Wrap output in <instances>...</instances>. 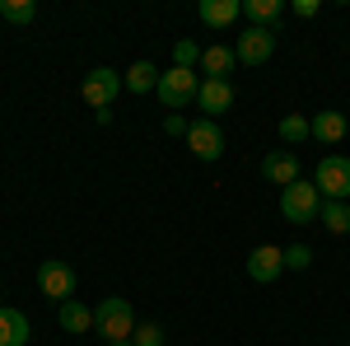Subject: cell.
<instances>
[{"mask_svg":"<svg viewBox=\"0 0 350 346\" xmlns=\"http://www.w3.org/2000/svg\"><path fill=\"white\" fill-rule=\"evenodd\" d=\"M94 332L103 337V342H131L135 332V314H131V299H122V295H108L98 309H94Z\"/></svg>","mask_w":350,"mask_h":346,"instance_id":"obj_1","label":"cell"},{"mask_svg":"<svg viewBox=\"0 0 350 346\" xmlns=\"http://www.w3.org/2000/svg\"><path fill=\"white\" fill-rule=\"evenodd\" d=\"M0 14H5L10 24H33V19H38V5H33V0H0Z\"/></svg>","mask_w":350,"mask_h":346,"instance_id":"obj_21","label":"cell"},{"mask_svg":"<svg viewBox=\"0 0 350 346\" xmlns=\"http://www.w3.org/2000/svg\"><path fill=\"white\" fill-rule=\"evenodd\" d=\"M196 89H201V71H183V66H168L159 75V103L168 108V112H183V108L196 103Z\"/></svg>","mask_w":350,"mask_h":346,"instance_id":"obj_2","label":"cell"},{"mask_svg":"<svg viewBox=\"0 0 350 346\" xmlns=\"http://www.w3.org/2000/svg\"><path fill=\"white\" fill-rule=\"evenodd\" d=\"M0 346H28V319L19 309H0Z\"/></svg>","mask_w":350,"mask_h":346,"instance_id":"obj_18","label":"cell"},{"mask_svg":"<svg viewBox=\"0 0 350 346\" xmlns=\"http://www.w3.org/2000/svg\"><path fill=\"white\" fill-rule=\"evenodd\" d=\"M313 187L323 192V201H350V160L346 155H323Z\"/></svg>","mask_w":350,"mask_h":346,"instance_id":"obj_4","label":"cell"},{"mask_svg":"<svg viewBox=\"0 0 350 346\" xmlns=\"http://www.w3.org/2000/svg\"><path fill=\"white\" fill-rule=\"evenodd\" d=\"M196 108L215 122L219 112L234 108V84H229V80H201V89H196Z\"/></svg>","mask_w":350,"mask_h":346,"instance_id":"obj_10","label":"cell"},{"mask_svg":"<svg viewBox=\"0 0 350 346\" xmlns=\"http://www.w3.org/2000/svg\"><path fill=\"white\" fill-rule=\"evenodd\" d=\"M332 234H350V201H323V211H318Z\"/></svg>","mask_w":350,"mask_h":346,"instance_id":"obj_19","label":"cell"},{"mask_svg":"<svg viewBox=\"0 0 350 346\" xmlns=\"http://www.w3.org/2000/svg\"><path fill=\"white\" fill-rule=\"evenodd\" d=\"M56 319H61V328H66L70 337H84V332H94V309H89V304H80V299H66Z\"/></svg>","mask_w":350,"mask_h":346,"instance_id":"obj_14","label":"cell"},{"mask_svg":"<svg viewBox=\"0 0 350 346\" xmlns=\"http://www.w3.org/2000/svg\"><path fill=\"white\" fill-rule=\"evenodd\" d=\"M234 71H239V56H234V47L215 42V47H206V52H201V75H206V80H229Z\"/></svg>","mask_w":350,"mask_h":346,"instance_id":"obj_12","label":"cell"},{"mask_svg":"<svg viewBox=\"0 0 350 346\" xmlns=\"http://www.w3.org/2000/svg\"><path fill=\"white\" fill-rule=\"evenodd\" d=\"M131 346H163V328L159 323H135Z\"/></svg>","mask_w":350,"mask_h":346,"instance_id":"obj_24","label":"cell"},{"mask_svg":"<svg viewBox=\"0 0 350 346\" xmlns=\"http://www.w3.org/2000/svg\"><path fill=\"white\" fill-rule=\"evenodd\" d=\"M80 94H84V103H89V108L108 112V108H112V99L122 94V75H117L112 66H98V71H89V75H84Z\"/></svg>","mask_w":350,"mask_h":346,"instance_id":"obj_6","label":"cell"},{"mask_svg":"<svg viewBox=\"0 0 350 346\" xmlns=\"http://www.w3.org/2000/svg\"><path fill=\"white\" fill-rule=\"evenodd\" d=\"M280 140L285 145H304V140H313V132H308V117H280Z\"/></svg>","mask_w":350,"mask_h":346,"instance_id":"obj_20","label":"cell"},{"mask_svg":"<svg viewBox=\"0 0 350 346\" xmlns=\"http://www.w3.org/2000/svg\"><path fill=\"white\" fill-rule=\"evenodd\" d=\"M262 178L275 183V187L299 183V155H295V150H271L267 160H262Z\"/></svg>","mask_w":350,"mask_h":346,"instance_id":"obj_11","label":"cell"},{"mask_svg":"<svg viewBox=\"0 0 350 346\" xmlns=\"http://www.w3.org/2000/svg\"><path fill=\"white\" fill-rule=\"evenodd\" d=\"M280 271H285V248L262 243V248H252V253H247V276H252V281H262V286H267V281H275Z\"/></svg>","mask_w":350,"mask_h":346,"instance_id":"obj_9","label":"cell"},{"mask_svg":"<svg viewBox=\"0 0 350 346\" xmlns=\"http://www.w3.org/2000/svg\"><path fill=\"white\" fill-rule=\"evenodd\" d=\"M159 66H154V61H135L131 71H126V75H122V84H126V89H131V94H150V89H159Z\"/></svg>","mask_w":350,"mask_h":346,"instance_id":"obj_17","label":"cell"},{"mask_svg":"<svg viewBox=\"0 0 350 346\" xmlns=\"http://www.w3.org/2000/svg\"><path fill=\"white\" fill-rule=\"evenodd\" d=\"M243 0H201V24L206 28H229L239 19Z\"/></svg>","mask_w":350,"mask_h":346,"instance_id":"obj_15","label":"cell"},{"mask_svg":"<svg viewBox=\"0 0 350 346\" xmlns=\"http://www.w3.org/2000/svg\"><path fill=\"white\" fill-rule=\"evenodd\" d=\"M318 211H323V192L313 183H290V187H280V215L290 220V225H313L318 220Z\"/></svg>","mask_w":350,"mask_h":346,"instance_id":"obj_3","label":"cell"},{"mask_svg":"<svg viewBox=\"0 0 350 346\" xmlns=\"http://www.w3.org/2000/svg\"><path fill=\"white\" fill-rule=\"evenodd\" d=\"M243 14H247L257 28H280L285 0H243Z\"/></svg>","mask_w":350,"mask_h":346,"instance_id":"obj_16","label":"cell"},{"mask_svg":"<svg viewBox=\"0 0 350 346\" xmlns=\"http://www.w3.org/2000/svg\"><path fill=\"white\" fill-rule=\"evenodd\" d=\"M285 267H290V271H308V267H313V248H308V243H290V248H285Z\"/></svg>","mask_w":350,"mask_h":346,"instance_id":"obj_23","label":"cell"},{"mask_svg":"<svg viewBox=\"0 0 350 346\" xmlns=\"http://www.w3.org/2000/svg\"><path fill=\"white\" fill-rule=\"evenodd\" d=\"M173 66H183V71H196V66H201V47L183 38V42L173 47Z\"/></svg>","mask_w":350,"mask_h":346,"instance_id":"obj_22","label":"cell"},{"mask_svg":"<svg viewBox=\"0 0 350 346\" xmlns=\"http://www.w3.org/2000/svg\"><path fill=\"white\" fill-rule=\"evenodd\" d=\"M187 145H191V155H196L201 164H215L219 155H224V132H219V122H211V117L191 122Z\"/></svg>","mask_w":350,"mask_h":346,"instance_id":"obj_7","label":"cell"},{"mask_svg":"<svg viewBox=\"0 0 350 346\" xmlns=\"http://www.w3.org/2000/svg\"><path fill=\"white\" fill-rule=\"evenodd\" d=\"M275 28H257V24H247L239 33V47H234V56H239V66H267L271 52H275Z\"/></svg>","mask_w":350,"mask_h":346,"instance_id":"obj_5","label":"cell"},{"mask_svg":"<svg viewBox=\"0 0 350 346\" xmlns=\"http://www.w3.org/2000/svg\"><path fill=\"white\" fill-rule=\"evenodd\" d=\"M112 346H131V342H112Z\"/></svg>","mask_w":350,"mask_h":346,"instance_id":"obj_27","label":"cell"},{"mask_svg":"<svg viewBox=\"0 0 350 346\" xmlns=\"http://www.w3.org/2000/svg\"><path fill=\"white\" fill-rule=\"evenodd\" d=\"M290 10H295L299 19H313V14H318V10H323V0H295V5H290Z\"/></svg>","mask_w":350,"mask_h":346,"instance_id":"obj_26","label":"cell"},{"mask_svg":"<svg viewBox=\"0 0 350 346\" xmlns=\"http://www.w3.org/2000/svg\"><path fill=\"white\" fill-rule=\"evenodd\" d=\"M308 132H313V140H323V145H336V140H346V112H313L308 117Z\"/></svg>","mask_w":350,"mask_h":346,"instance_id":"obj_13","label":"cell"},{"mask_svg":"<svg viewBox=\"0 0 350 346\" xmlns=\"http://www.w3.org/2000/svg\"><path fill=\"white\" fill-rule=\"evenodd\" d=\"M163 132H168V136H187L191 122L183 117V112H168V117H163Z\"/></svg>","mask_w":350,"mask_h":346,"instance_id":"obj_25","label":"cell"},{"mask_svg":"<svg viewBox=\"0 0 350 346\" xmlns=\"http://www.w3.org/2000/svg\"><path fill=\"white\" fill-rule=\"evenodd\" d=\"M38 291L47 295V299H70L75 295V271H70V262H42L38 267Z\"/></svg>","mask_w":350,"mask_h":346,"instance_id":"obj_8","label":"cell"}]
</instances>
